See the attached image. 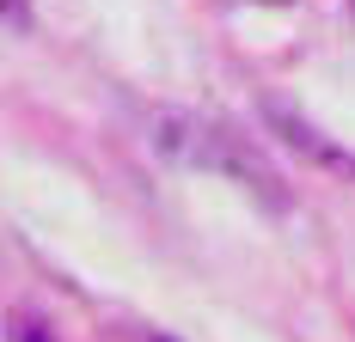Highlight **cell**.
<instances>
[{
	"mask_svg": "<svg viewBox=\"0 0 355 342\" xmlns=\"http://www.w3.org/2000/svg\"><path fill=\"white\" fill-rule=\"evenodd\" d=\"M263 6H288V0H263Z\"/></svg>",
	"mask_w": 355,
	"mask_h": 342,
	"instance_id": "obj_4",
	"label": "cell"
},
{
	"mask_svg": "<svg viewBox=\"0 0 355 342\" xmlns=\"http://www.w3.org/2000/svg\"><path fill=\"white\" fill-rule=\"evenodd\" d=\"M0 19L6 25H31V0H0Z\"/></svg>",
	"mask_w": 355,
	"mask_h": 342,
	"instance_id": "obj_2",
	"label": "cell"
},
{
	"mask_svg": "<svg viewBox=\"0 0 355 342\" xmlns=\"http://www.w3.org/2000/svg\"><path fill=\"white\" fill-rule=\"evenodd\" d=\"M19 342H49V336H43L37 324H19Z\"/></svg>",
	"mask_w": 355,
	"mask_h": 342,
	"instance_id": "obj_3",
	"label": "cell"
},
{
	"mask_svg": "<svg viewBox=\"0 0 355 342\" xmlns=\"http://www.w3.org/2000/svg\"><path fill=\"white\" fill-rule=\"evenodd\" d=\"M263 123H270V129H276V135H282L294 153H306L313 165H324V171H349V177H355V159L337 147V141H324L319 129L300 116V110H288V104H263Z\"/></svg>",
	"mask_w": 355,
	"mask_h": 342,
	"instance_id": "obj_1",
	"label": "cell"
}]
</instances>
